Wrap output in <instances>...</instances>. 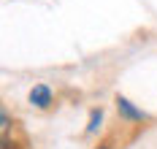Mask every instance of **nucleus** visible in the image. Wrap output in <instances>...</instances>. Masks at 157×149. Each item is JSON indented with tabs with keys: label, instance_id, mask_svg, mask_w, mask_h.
<instances>
[{
	"label": "nucleus",
	"instance_id": "nucleus-1",
	"mask_svg": "<svg viewBox=\"0 0 157 149\" xmlns=\"http://www.w3.org/2000/svg\"><path fill=\"white\" fill-rule=\"evenodd\" d=\"M114 103H117L119 119H125V122H146V119H149V114L144 111L141 106H136V103H133L130 98H125V95H117Z\"/></svg>",
	"mask_w": 157,
	"mask_h": 149
},
{
	"label": "nucleus",
	"instance_id": "nucleus-2",
	"mask_svg": "<svg viewBox=\"0 0 157 149\" xmlns=\"http://www.w3.org/2000/svg\"><path fill=\"white\" fill-rule=\"evenodd\" d=\"M27 100H30L35 109H49V106L54 103V90H52L46 82H38V84H33Z\"/></svg>",
	"mask_w": 157,
	"mask_h": 149
},
{
	"label": "nucleus",
	"instance_id": "nucleus-3",
	"mask_svg": "<svg viewBox=\"0 0 157 149\" xmlns=\"http://www.w3.org/2000/svg\"><path fill=\"white\" fill-rule=\"evenodd\" d=\"M100 125H103V109L98 106L90 111V119H87V136H92V133L100 130Z\"/></svg>",
	"mask_w": 157,
	"mask_h": 149
},
{
	"label": "nucleus",
	"instance_id": "nucleus-4",
	"mask_svg": "<svg viewBox=\"0 0 157 149\" xmlns=\"http://www.w3.org/2000/svg\"><path fill=\"white\" fill-rule=\"evenodd\" d=\"M0 122H3V128H0V133H3V141H8V128H11V119H8V109H0Z\"/></svg>",
	"mask_w": 157,
	"mask_h": 149
},
{
	"label": "nucleus",
	"instance_id": "nucleus-5",
	"mask_svg": "<svg viewBox=\"0 0 157 149\" xmlns=\"http://www.w3.org/2000/svg\"><path fill=\"white\" fill-rule=\"evenodd\" d=\"M95 149H114V147H109V144H100V147H95Z\"/></svg>",
	"mask_w": 157,
	"mask_h": 149
}]
</instances>
